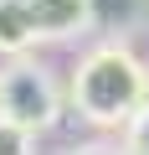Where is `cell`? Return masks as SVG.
<instances>
[{
  "mask_svg": "<svg viewBox=\"0 0 149 155\" xmlns=\"http://www.w3.org/2000/svg\"><path fill=\"white\" fill-rule=\"evenodd\" d=\"M41 47V31L31 21V0H0V57H31Z\"/></svg>",
  "mask_w": 149,
  "mask_h": 155,
  "instance_id": "4",
  "label": "cell"
},
{
  "mask_svg": "<svg viewBox=\"0 0 149 155\" xmlns=\"http://www.w3.org/2000/svg\"><path fill=\"white\" fill-rule=\"evenodd\" d=\"M67 104L77 109V119H88L93 129H129L139 119V109L149 104V67L113 36L98 41L67 83Z\"/></svg>",
  "mask_w": 149,
  "mask_h": 155,
  "instance_id": "1",
  "label": "cell"
},
{
  "mask_svg": "<svg viewBox=\"0 0 149 155\" xmlns=\"http://www.w3.org/2000/svg\"><path fill=\"white\" fill-rule=\"evenodd\" d=\"M31 21L41 41H72L98 21V0H31Z\"/></svg>",
  "mask_w": 149,
  "mask_h": 155,
  "instance_id": "3",
  "label": "cell"
},
{
  "mask_svg": "<svg viewBox=\"0 0 149 155\" xmlns=\"http://www.w3.org/2000/svg\"><path fill=\"white\" fill-rule=\"evenodd\" d=\"M0 104H5V119H16V124H26L31 134H41V129H51V124L62 119L67 93H62V83L51 78L46 62H36V57H11L5 67H0Z\"/></svg>",
  "mask_w": 149,
  "mask_h": 155,
  "instance_id": "2",
  "label": "cell"
},
{
  "mask_svg": "<svg viewBox=\"0 0 149 155\" xmlns=\"http://www.w3.org/2000/svg\"><path fill=\"white\" fill-rule=\"evenodd\" d=\"M0 119H5V104H0Z\"/></svg>",
  "mask_w": 149,
  "mask_h": 155,
  "instance_id": "8",
  "label": "cell"
},
{
  "mask_svg": "<svg viewBox=\"0 0 149 155\" xmlns=\"http://www.w3.org/2000/svg\"><path fill=\"white\" fill-rule=\"evenodd\" d=\"M123 145H129V155H149V104H144L139 119L123 129Z\"/></svg>",
  "mask_w": 149,
  "mask_h": 155,
  "instance_id": "6",
  "label": "cell"
},
{
  "mask_svg": "<svg viewBox=\"0 0 149 155\" xmlns=\"http://www.w3.org/2000/svg\"><path fill=\"white\" fill-rule=\"evenodd\" d=\"M0 155H36V134L16 119H0Z\"/></svg>",
  "mask_w": 149,
  "mask_h": 155,
  "instance_id": "5",
  "label": "cell"
},
{
  "mask_svg": "<svg viewBox=\"0 0 149 155\" xmlns=\"http://www.w3.org/2000/svg\"><path fill=\"white\" fill-rule=\"evenodd\" d=\"M67 155H129V145H108V140H93V145H77Z\"/></svg>",
  "mask_w": 149,
  "mask_h": 155,
  "instance_id": "7",
  "label": "cell"
}]
</instances>
